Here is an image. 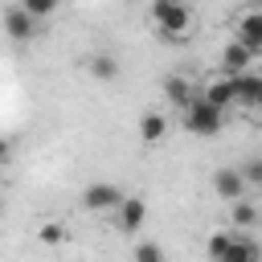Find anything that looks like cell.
I'll return each mask as SVG.
<instances>
[{"label": "cell", "mask_w": 262, "mask_h": 262, "mask_svg": "<svg viewBox=\"0 0 262 262\" xmlns=\"http://www.w3.org/2000/svg\"><path fill=\"white\" fill-rule=\"evenodd\" d=\"M209 258L213 262H262V250L254 237H246L237 229H217L209 237Z\"/></svg>", "instance_id": "obj_1"}, {"label": "cell", "mask_w": 262, "mask_h": 262, "mask_svg": "<svg viewBox=\"0 0 262 262\" xmlns=\"http://www.w3.org/2000/svg\"><path fill=\"white\" fill-rule=\"evenodd\" d=\"M184 123H188V131L192 135H217L221 131V123H225V111H217V106H209L201 94L184 106Z\"/></svg>", "instance_id": "obj_2"}, {"label": "cell", "mask_w": 262, "mask_h": 262, "mask_svg": "<svg viewBox=\"0 0 262 262\" xmlns=\"http://www.w3.org/2000/svg\"><path fill=\"white\" fill-rule=\"evenodd\" d=\"M151 16H156V25H160L168 37H180V33L188 29V20H192V12H188L184 4H176V0H156V4H151Z\"/></svg>", "instance_id": "obj_3"}, {"label": "cell", "mask_w": 262, "mask_h": 262, "mask_svg": "<svg viewBox=\"0 0 262 262\" xmlns=\"http://www.w3.org/2000/svg\"><path fill=\"white\" fill-rule=\"evenodd\" d=\"M242 49H250L254 57L262 53V8H254V12H246L242 20H237V37H233Z\"/></svg>", "instance_id": "obj_4"}, {"label": "cell", "mask_w": 262, "mask_h": 262, "mask_svg": "<svg viewBox=\"0 0 262 262\" xmlns=\"http://www.w3.org/2000/svg\"><path fill=\"white\" fill-rule=\"evenodd\" d=\"M123 196H127V192H123L119 184H106V180H102V184H90V188L82 192V205H86V209H119Z\"/></svg>", "instance_id": "obj_5"}, {"label": "cell", "mask_w": 262, "mask_h": 262, "mask_svg": "<svg viewBox=\"0 0 262 262\" xmlns=\"http://www.w3.org/2000/svg\"><path fill=\"white\" fill-rule=\"evenodd\" d=\"M213 188H217V196H225L229 205L246 196V180H242L237 168H221V172H213Z\"/></svg>", "instance_id": "obj_6"}, {"label": "cell", "mask_w": 262, "mask_h": 262, "mask_svg": "<svg viewBox=\"0 0 262 262\" xmlns=\"http://www.w3.org/2000/svg\"><path fill=\"white\" fill-rule=\"evenodd\" d=\"M4 29H8V37H12V41H29V37H37V20H33L20 4L4 12Z\"/></svg>", "instance_id": "obj_7"}, {"label": "cell", "mask_w": 262, "mask_h": 262, "mask_svg": "<svg viewBox=\"0 0 262 262\" xmlns=\"http://www.w3.org/2000/svg\"><path fill=\"white\" fill-rule=\"evenodd\" d=\"M254 61V53L250 49H242L237 41H229L225 49H221V70H225V78H237V74H246V66Z\"/></svg>", "instance_id": "obj_8"}, {"label": "cell", "mask_w": 262, "mask_h": 262, "mask_svg": "<svg viewBox=\"0 0 262 262\" xmlns=\"http://www.w3.org/2000/svg\"><path fill=\"white\" fill-rule=\"evenodd\" d=\"M143 217H147V205H143V196H123V205H119V229H139L143 225Z\"/></svg>", "instance_id": "obj_9"}, {"label": "cell", "mask_w": 262, "mask_h": 262, "mask_svg": "<svg viewBox=\"0 0 262 262\" xmlns=\"http://www.w3.org/2000/svg\"><path fill=\"white\" fill-rule=\"evenodd\" d=\"M164 98H168V102H176V106H188V102L196 98V90H192V82H188V78L172 74V78H164Z\"/></svg>", "instance_id": "obj_10"}, {"label": "cell", "mask_w": 262, "mask_h": 262, "mask_svg": "<svg viewBox=\"0 0 262 262\" xmlns=\"http://www.w3.org/2000/svg\"><path fill=\"white\" fill-rule=\"evenodd\" d=\"M201 98H205L209 106H217V111H225V106L233 102V82H229V78H217V82H209V86L201 90Z\"/></svg>", "instance_id": "obj_11"}, {"label": "cell", "mask_w": 262, "mask_h": 262, "mask_svg": "<svg viewBox=\"0 0 262 262\" xmlns=\"http://www.w3.org/2000/svg\"><path fill=\"white\" fill-rule=\"evenodd\" d=\"M229 82H233V102H250V106H254V98H258V90H262V78L237 74V78H229Z\"/></svg>", "instance_id": "obj_12"}, {"label": "cell", "mask_w": 262, "mask_h": 262, "mask_svg": "<svg viewBox=\"0 0 262 262\" xmlns=\"http://www.w3.org/2000/svg\"><path fill=\"white\" fill-rule=\"evenodd\" d=\"M164 131H168V123H164V115H143L139 119V135H143V143H160L164 139Z\"/></svg>", "instance_id": "obj_13"}, {"label": "cell", "mask_w": 262, "mask_h": 262, "mask_svg": "<svg viewBox=\"0 0 262 262\" xmlns=\"http://www.w3.org/2000/svg\"><path fill=\"white\" fill-rule=\"evenodd\" d=\"M90 74L102 78V82H111V78L119 74V61H115L111 53H94V57H90Z\"/></svg>", "instance_id": "obj_14"}, {"label": "cell", "mask_w": 262, "mask_h": 262, "mask_svg": "<svg viewBox=\"0 0 262 262\" xmlns=\"http://www.w3.org/2000/svg\"><path fill=\"white\" fill-rule=\"evenodd\" d=\"M233 225H237V229L258 225V209H254V205H246V201H233Z\"/></svg>", "instance_id": "obj_15"}, {"label": "cell", "mask_w": 262, "mask_h": 262, "mask_svg": "<svg viewBox=\"0 0 262 262\" xmlns=\"http://www.w3.org/2000/svg\"><path fill=\"white\" fill-rule=\"evenodd\" d=\"M135 262H164V250L156 242H139L135 246Z\"/></svg>", "instance_id": "obj_16"}, {"label": "cell", "mask_w": 262, "mask_h": 262, "mask_svg": "<svg viewBox=\"0 0 262 262\" xmlns=\"http://www.w3.org/2000/svg\"><path fill=\"white\" fill-rule=\"evenodd\" d=\"M20 8H25L33 20H41V16H49V12H53V0H25Z\"/></svg>", "instance_id": "obj_17"}, {"label": "cell", "mask_w": 262, "mask_h": 262, "mask_svg": "<svg viewBox=\"0 0 262 262\" xmlns=\"http://www.w3.org/2000/svg\"><path fill=\"white\" fill-rule=\"evenodd\" d=\"M41 242H45V246H57V242H66V225H57V221L41 225Z\"/></svg>", "instance_id": "obj_18"}, {"label": "cell", "mask_w": 262, "mask_h": 262, "mask_svg": "<svg viewBox=\"0 0 262 262\" xmlns=\"http://www.w3.org/2000/svg\"><path fill=\"white\" fill-rule=\"evenodd\" d=\"M242 180H246V184H262V160H250V164L242 168Z\"/></svg>", "instance_id": "obj_19"}, {"label": "cell", "mask_w": 262, "mask_h": 262, "mask_svg": "<svg viewBox=\"0 0 262 262\" xmlns=\"http://www.w3.org/2000/svg\"><path fill=\"white\" fill-rule=\"evenodd\" d=\"M8 151H12V147H8V143H4V139H0V164H4V160H8Z\"/></svg>", "instance_id": "obj_20"}, {"label": "cell", "mask_w": 262, "mask_h": 262, "mask_svg": "<svg viewBox=\"0 0 262 262\" xmlns=\"http://www.w3.org/2000/svg\"><path fill=\"white\" fill-rule=\"evenodd\" d=\"M254 106H258V111H262V90H258V98H254Z\"/></svg>", "instance_id": "obj_21"}]
</instances>
